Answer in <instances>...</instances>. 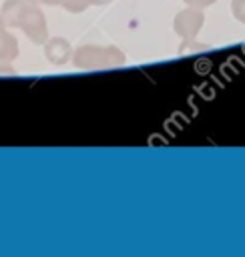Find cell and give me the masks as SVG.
Wrapping results in <instances>:
<instances>
[{"label": "cell", "mask_w": 245, "mask_h": 257, "mask_svg": "<svg viewBox=\"0 0 245 257\" xmlns=\"http://www.w3.org/2000/svg\"><path fill=\"white\" fill-rule=\"evenodd\" d=\"M90 4H106V2H110V0H88Z\"/></svg>", "instance_id": "30bf717a"}, {"label": "cell", "mask_w": 245, "mask_h": 257, "mask_svg": "<svg viewBox=\"0 0 245 257\" xmlns=\"http://www.w3.org/2000/svg\"><path fill=\"white\" fill-rule=\"evenodd\" d=\"M122 62H125V56L114 46H82L74 54V64L78 68L118 66Z\"/></svg>", "instance_id": "7a4b0ae2"}, {"label": "cell", "mask_w": 245, "mask_h": 257, "mask_svg": "<svg viewBox=\"0 0 245 257\" xmlns=\"http://www.w3.org/2000/svg\"><path fill=\"white\" fill-rule=\"evenodd\" d=\"M60 4H62L68 12H82L90 2H88V0H60Z\"/></svg>", "instance_id": "8992f818"}, {"label": "cell", "mask_w": 245, "mask_h": 257, "mask_svg": "<svg viewBox=\"0 0 245 257\" xmlns=\"http://www.w3.org/2000/svg\"><path fill=\"white\" fill-rule=\"evenodd\" d=\"M4 30V20H2V16H0V32Z\"/></svg>", "instance_id": "8fae6325"}, {"label": "cell", "mask_w": 245, "mask_h": 257, "mask_svg": "<svg viewBox=\"0 0 245 257\" xmlns=\"http://www.w3.org/2000/svg\"><path fill=\"white\" fill-rule=\"evenodd\" d=\"M2 20L8 26H20L26 32V36L36 44H42L48 36L44 16L32 2L8 0L2 8Z\"/></svg>", "instance_id": "6da1fadb"}, {"label": "cell", "mask_w": 245, "mask_h": 257, "mask_svg": "<svg viewBox=\"0 0 245 257\" xmlns=\"http://www.w3.org/2000/svg\"><path fill=\"white\" fill-rule=\"evenodd\" d=\"M26 2H32V4H60V0H26Z\"/></svg>", "instance_id": "9c48e42d"}, {"label": "cell", "mask_w": 245, "mask_h": 257, "mask_svg": "<svg viewBox=\"0 0 245 257\" xmlns=\"http://www.w3.org/2000/svg\"><path fill=\"white\" fill-rule=\"evenodd\" d=\"M16 54H18V42H16V38L10 32L2 30L0 32V60L10 62Z\"/></svg>", "instance_id": "5b68a950"}, {"label": "cell", "mask_w": 245, "mask_h": 257, "mask_svg": "<svg viewBox=\"0 0 245 257\" xmlns=\"http://www.w3.org/2000/svg\"><path fill=\"white\" fill-rule=\"evenodd\" d=\"M185 2H189L193 6H207V4H213L215 0H185Z\"/></svg>", "instance_id": "ba28073f"}, {"label": "cell", "mask_w": 245, "mask_h": 257, "mask_svg": "<svg viewBox=\"0 0 245 257\" xmlns=\"http://www.w3.org/2000/svg\"><path fill=\"white\" fill-rule=\"evenodd\" d=\"M233 12L241 22H245V0H233Z\"/></svg>", "instance_id": "52a82bcc"}, {"label": "cell", "mask_w": 245, "mask_h": 257, "mask_svg": "<svg viewBox=\"0 0 245 257\" xmlns=\"http://www.w3.org/2000/svg\"><path fill=\"white\" fill-rule=\"evenodd\" d=\"M201 22H203V14L201 12H197V10H185V12H181L175 18V30L179 34H183V36H191V34H195L199 30Z\"/></svg>", "instance_id": "3957f363"}, {"label": "cell", "mask_w": 245, "mask_h": 257, "mask_svg": "<svg viewBox=\"0 0 245 257\" xmlns=\"http://www.w3.org/2000/svg\"><path fill=\"white\" fill-rule=\"evenodd\" d=\"M44 56L52 62V64H62L66 62V58L70 56V44L64 38H52L46 42L44 46Z\"/></svg>", "instance_id": "277c9868"}]
</instances>
